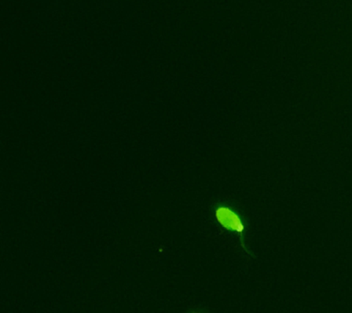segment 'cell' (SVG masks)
<instances>
[{
    "mask_svg": "<svg viewBox=\"0 0 352 313\" xmlns=\"http://www.w3.org/2000/svg\"><path fill=\"white\" fill-rule=\"evenodd\" d=\"M214 219L220 227L228 232L238 233L242 237L245 230L243 222L236 211L226 205H219L214 208Z\"/></svg>",
    "mask_w": 352,
    "mask_h": 313,
    "instance_id": "cell-1",
    "label": "cell"
}]
</instances>
